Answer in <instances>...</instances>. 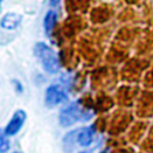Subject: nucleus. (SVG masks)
Instances as JSON below:
<instances>
[{
	"label": "nucleus",
	"mask_w": 153,
	"mask_h": 153,
	"mask_svg": "<svg viewBox=\"0 0 153 153\" xmlns=\"http://www.w3.org/2000/svg\"><path fill=\"white\" fill-rule=\"evenodd\" d=\"M45 104L49 108H54L67 99V92L61 85H50L45 90Z\"/></svg>",
	"instance_id": "nucleus-3"
},
{
	"label": "nucleus",
	"mask_w": 153,
	"mask_h": 153,
	"mask_svg": "<svg viewBox=\"0 0 153 153\" xmlns=\"http://www.w3.org/2000/svg\"><path fill=\"white\" fill-rule=\"evenodd\" d=\"M20 22H22V16L20 14L10 12V13H6L1 18L0 25L5 30H13V29H16L20 24Z\"/></svg>",
	"instance_id": "nucleus-5"
},
{
	"label": "nucleus",
	"mask_w": 153,
	"mask_h": 153,
	"mask_svg": "<svg viewBox=\"0 0 153 153\" xmlns=\"http://www.w3.org/2000/svg\"><path fill=\"white\" fill-rule=\"evenodd\" d=\"M87 118L88 117L85 116V111L81 109V106L76 102L71 103L65 108H62L59 115V122L61 127H69L75 122H79L81 120H87Z\"/></svg>",
	"instance_id": "nucleus-2"
},
{
	"label": "nucleus",
	"mask_w": 153,
	"mask_h": 153,
	"mask_svg": "<svg viewBox=\"0 0 153 153\" xmlns=\"http://www.w3.org/2000/svg\"><path fill=\"white\" fill-rule=\"evenodd\" d=\"M78 141V135H76V130H73L71 133H68L65 137H63V149L66 152H71L74 147V143Z\"/></svg>",
	"instance_id": "nucleus-8"
},
{
	"label": "nucleus",
	"mask_w": 153,
	"mask_h": 153,
	"mask_svg": "<svg viewBox=\"0 0 153 153\" xmlns=\"http://www.w3.org/2000/svg\"><path fill=\"white\" fill-rule=\"evenodd\" d=\"M79 153H90V152H85V151H81V152H79Z\"/></svg>",
	"instance_id": "nucleus-11"
},
{
	"label": "nucleus",
	"mask_w": 153,
	"mask_h": 153,
	"mask_svg": "<svg viewBox=\"0 0 153 153\" xmlns=\"http://www.w3.org/2000/svg\"><path fill=\"white\" fill-rule=\"evenodd\" d=\"M99 153H106V152H104V151H103V152H99Z\"/></svg>",
	"instance_id": "nucleus-12"
},
{
	"label": "nucleus",
	"mask_w": 153,
	"mask_h": 153,
	"mask_svg": "<svg viewBox=\"0 0 153 153\" xmlns=\"http://www.w3.org/2000/svg\"><path fill=\"white\" fill-rule=\"evenodd\" d=\"M56 18H57V16H56V12L55 11L51 10V11H48L47 12V14L44 17L43 25H44V30H45V32L48 35L51 33V31H53V29L55 26V23H56Z\"/></svg>",
	"instance_id": "nucleus-7"
},
{
	"label": "nucleus",
	"mask_w": 153,
	"mask_h": 153,
	"mask_svg": "<svg viewBox=\"0 0 153 153\" xmlns=\"http://www.w3.org/2000/svg\"><path fill=\"white\" fill-rule=\"evenodd\" d=\"M35 54L39 60L43 69L48 73H56L60 68V61L56 53L48 47L45 43H36L35 44Z\"/></svg>",
	"instance_id": "nucleus-1"
},
{
	"label": "nucleus",
	"mask_w": 153,
	"mask_h": 153,
	"mask_svg": "<svg viewBox=\"0 0 153 153\" xmlns=\"http://www.w3.org/2000/svg\"><path fill=\"white\" fill-rule=\"evenodd\" d=\"M25 118H26L25 111H23V110L16 111L14 115H13V117L11 118V121L7 123V126H6V128H5L6 135L11 136V135L17 134V133L20 130V128L23 127V123H24Z\"/></svg>",
	"instance_id": "nucleus-4"
},
{
	"label": "nucleus",
	"mask_w": 153,
	"mask_h": 153,
	"mask_svg": "<svg viewBox=\"0 0 153 153\" xmlns=\"http://www.w3.org/2000/svg\"><path fill=\"white\" fill-rule=\"evenodd\" d=\"M16 153H17V152H16Z\"/></svg>",
	"instance_id": "nucleus-13"
},
{
	"label": "nucleus",
	"mask_w": 153,
	"mask_h": 153,
	"mask_svg": "<svg viewBox=\"0 0 153 153\" xmlns=\"http://www.w3.org/2000/svg\"><path fill=\"white\" fill-rule=\"evenodd\" d=\"M10 148V141L6 139V133H1L0 136V152L6 153Z\"/></svg>",
	"instance_id": "nucleus-9"
},
{
	"label": "nucleus",
	"mask_w": 153,
	"mask_h": 153,
	"mask_svg": "<svg viewBox=\"0 0 153 153\" xmlns=\"http://www.w3.org/2000/svg\"><path fill=\"white\" fill-rule=\"evenodd\" d=\"M59 1H60V0H50V4H51L53 6H56V5L59 4Z\"/></svg>",
	"instance_id": "nucleus-10"
},
{
	"label": "nucleus",
	"mask_w": 153,
	"mask_h": 153,
	"mask_svg": "<svg viewBox=\"0 0 153 153\" xmlns=\"http://www.w3.org/2000/svg\"><path fill=\"white\" fill-rule=\"evenodd\" d=\"M93 135H94L93 127H86L80 129L78 131V143L82 147H87L88 145H91L93 140Z\"/></svg>",
	"instance_id": "nucleus-6"
}]
</instances>
